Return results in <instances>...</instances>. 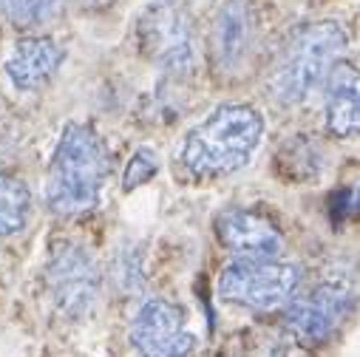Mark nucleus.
Listing matches in <instances>:
<instances>
[{
  "mask_svg": "<svg viewBox=\"0 0 360 357\" xmlns=\"http://www.w3.org/2000/svg\"><path fill=\"white\" fill-rule=\"evenodd\" d=\"M111 159L103 136L85 122H68L49 167L46 202L60 216H77L100 202Z\"/></svg>",
  "mask_w": 360,
  "mask_h": 357,
  "instance_id": "obj_1",
  "label": "nucleus"
},
{
  "mask_svg": "<svg viewBox=\"0 0 360 357\" xmlns=\"http://www.w3.org/2000/svg\"><path fill=\"white\" fill-rule=\"evenodd\" d=\"M264 136V119L252 105H221L182 139L179 162L196 178L236 173L250 162Z\"/></svg>",
  "mask_w": 360,
  "mask_h": 357,
  "instance_id": "obj_2",
  "label": "nucleus"
},
{
  "mask_svg": "<svg viewBox=\"0 0 360 357\" xmlns=\"http://www.w3.org/2000/svg\"><path fill=\"white\" fill-rule=\"evenodd\" d=\"M343 48L346 32L335 20H318L295 29L284 40L273 68H269V94L284 105L309 100L321 85H326V77Z\"/></svg>",
  "mask_w": 360,
  "mask_h": 357,
  "instance_id": "obj_3",
  "label": "nucleus"
},
{
  "mask_svg": "<svg viewBox=\"0 0 360 357\" xmlns=\"http://www.w3.org/2000/svg\"><path fill=\"white\" fill-rule=\"evenodd\" d=\"M301 284V270L278 258H236L219 275V295L252 312L284 309Z\"/></svg>",
  "mask_w": 360,
  "mask_h": 357,
  "instance_id": "obj_4",
  "label": "nucleus"
},
{
  "mask_svg": "<svg viewBox=\"0 0 360 357\" xmlns=\"http://www.w3.org/2000/svg\"><path fill=\"white\" fill-rule=\"evenodd\" d=\"M139 43L145 54L167 74H188L193 68V23L191 15L173 0H159L139 18Z\"/></svg>",
  "mask_w": 360,
  "mask_h": 357,
  "instance_id": "obj_5",
  "label": "nucleus"
},
{
  "mask_svg": "<svg viewBox=\"0 0 360 357\" xmlns=\"http://www.w3.org/2000/svg\"><path fill=\"white\" fill-rule=\"evenodd\" d=\"M352 309V290L340 281H321L287 304V326L304 343L329 340Z\"/></svg>",
  "mask_w": 360,
  "mask_h": 357,
  "instance_id": "obj_6",
  "label": "nucleus"
},
{
  "mask_svg": "<svg viewBox=\"0 0 360 357\" xmlns=\"http://www.w3.org/2000/svg\"><path fill=\"white\" fill-rule=\"evenodd\" d=\"M131 343L145 357H188L196 349L193 332L185 329V315L170 301H148L134 323H131Z\"/></svg>",
  "mask_w": 360,
  "mask_h": 357,
  "instance_id": "obj_7",
  "label": "nucleus"
},
{
  "mask_svg": "<svg viewBox=\"0 0 360 357\" xmlns=\"http://www.w3.org/2000/svg\"><path fill=\"white\" fill-rule=\"evenodd\" d=\"M49 284L54 292V301L68 315H82L91 309L97 290H100V273L85 249L74 244H63L54 249L49 264Z\"/></svg>",
  "mask_w": 360,
  "mask_h": 357,
  "instance_id": "obj_8",
  "label": "nucleus"
},
{
  "mask_svg": "<svg viewBox=\"0 0 360 357\" xmlns=\"http://www.w3.org/2000/svg\"><path fill=\"white\" fill-rule=\"evenodd\" d=\"M216 235L238 258H278L284 249L281 230L258 210L230 207L216 219Z\"/></svg>",
  "mask_w": 360,
  "mask_h": 357,
  "instance_id": "obj_9",
  "label": "nucleus"
},
{
  "mask_svg": "<svg viewBox=\"0 0 360 357\" xmlns=\"http://www.w3.org/2000/svg\"><path fill=\"white\" fill-rule=\"evenodd\" d=\"M252 40V12L247 0H224L213 18L210 29V48L213 60L221 71H236Z\"/></svg>",
  "mask_w": 360,
  "mask_h": 357,
  "instance_id": "obj_10",
  "label": "nucleus"
},
{
  "mask_svg": "<svg viewBox=\"0 0 360 357\" xmlns=\"http://www.w3.org/2000/svg\"><path fill=\"white\" fill-rule=\"evenodd\" d=\"M63 46L51 37H23L12 46V51L6 54V77L29 91V88H37L43 85L60 65H63Z\"/></svg>",
  "mask_w": 360,
  "mask_h": 357,
  "instance_id": "obj_11",
  "label": "nucleus"
},
{
  "mask_svg": "<svg viewBox=\"0 0 360 357\" xmlns=\"http://www.w3.org/2000/svg\"><path fill=\"white\" fill-rule=\"evenodd\" d=\"M326 128L335 136L360 134V68L343 60L326 77Z\"/></svg>",
  "mask_w": 360,
  "mask_h": 357,
  "instance_id": "obj_12",
  "label": "nucleus"
},
{
  "mask_svg": "<svg viewBox=\"0 0 360 357\" xmlns=\"http://www.w3.org/2000/svg\"><path fill=\"white\" fill-rule=\"evenodd\" d=\"M32 210L29 185L15 173H0V235H15L26 227Z\"/></svg>",
  "mask_w": 360,
  "mask_h": 357,
  "instance_id": "obj_13",
  "label": "nucleus"
},
{
  "mask_svg": "<svg viewBox=\"0 0 360 357\" xmlns=\"http://www.w3.org/2000/svg\"><path fill=\"white\" fill-rule=\"evenodd\" d=\"M63 9V0H0V15L18 29L49 23Z\"/></svg>",
  "mask_w": 360,
  "mask_h": 357,
  "instance_id": "obj_14",
  "label": "nucleus"
},
{
  "mask_svg": "<svg viewBox=\"0 0 360 357\" xmlns=\"http://www.w3.org/2000/svg\"><path fill=\"white\" fill-rule=\"evenodd\" d=\"M278 164H287L284 173L298 178V182L301 178H312L321 170V148H318V142H312L307 136H295L292 142L284 145Z\"/></svg>",
  "mask_w": 360,
  "mask_h": 357,
  "instance_id": "obj_15",
  "label": "nucleus"
},
{
  "mask_svg": "<svg viewBox=\"0 0 360 357\" xmlns=\"http://www.w3.org/2000/svg\"><path fill=\"white\" fill-rule=\"evenodd\" d=\"M156 167H159L156 153H153L150 148H139V150L131 156V162H128V170H125V182H122V188H125V190H134V188L145 185L148 178H153Z\"/></svg>",
  "mask_w": 360,
  "mask_h": 357,
  "instance_id": "obj_16",
  "label": "nucleus"
}]
</instances>
